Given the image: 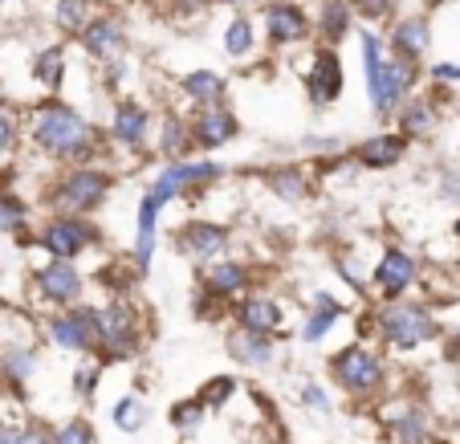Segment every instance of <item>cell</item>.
I'll use <instances>...</instances> for the list:
<instances>
[{"label":"cell","instance_id":"39","mask_svg":"<svg viewBox=\"0 0 460 444\" xmlns=\"http://www.w3.org/2000/svg\"><path fill=\"white\" fill-rule=\"evenodd\" d=\"M53 444H94V428H90L82 416H74L53 432Z\"/></svg>","mask_w":460,"mask_h":444},{"label":"cell","instance_id":"33","mask_svg":"<svg viewBox=\"0 0 460 444\" xmlns=\"http://www.w3.org/2000/svg\"><path fill=\"white\" fill-rule=\"evenodd\" d=\"M114 424H119L122 432H139V428L147 424V404H143L139 395H122V400L114 404Z\"/></svg>","mask_w":460,"mask_h":444},{"label":"cell","instance_id":"29","mask_svg":"<svg viewBox=\"0 0 460 444\" xmlns=\"http://www.w3.org/2000/svg\"><path fill=\"white\" fill-rule=\"evenodd\" d=\"M159 155H164V164L196 155V147H191V131H188V119H183V114L167 111V119L159 122Z\"/></svg>","mask_w":460,"mask_h":444},{"label":"cell","instance_id":"37","mask_svg":"<svg viewBox=\"0 0 460 444\" xmlns=\"http://www.w3.org/2000/svg\"><path fill=\"white\" fill-rule=\"evenodd\" d=\"M236 392V379H228V375H217V379H208V384L200 387V395L196 400L204 404V408H220V404H228Z\"/></svg>","mask_w":460,"mask_h":444},{"label":"cell","instance_id":"11","mask_svg":"<svg viewBox=\"0 0 460 444\" xmlns=\"http://www.w3.org/2000/svg\"><path fill=\"white\" fill-rule=\"evenodd\" d=\"M33 289L49 310H66V306H78L86 294V278H82L78 262H45L33 270Z\"/></svg>","mask_w":460,"mask_h":444},{"label":"cell","instance_id":"3","mask_svg":"<svg viewBox=\"0 0 460 444\" xmlns=\"http://www.w3.org/2000/svg\"><path fill=\"white\" fill-rule=\"evenodd\" d=\"M143 334H147V314L135 297H111L94 306V359L139 355Z\"/></svg>","mask_w":460,"mask_h":444},{"label":"cell","instance_id":"27","mask_svg":"<svg viewBox=\"0 0 460 444\" xmlns=\"http://www.w3.org/2000/svg\"><path fill=\"white\" fill-rule=\"evenodd\" d=\"M180 94L191 106H217V102H228V82L217 70H191L180 78Z\"/></svg>","mask_w":460,"mask_h":444},{"label":"cell","instance_id":"13","mask_svg":"<svg viewBox=\"0 0 460 444\" xmlns=\"http://www.w3.org/2000/svg\"><path fill=\"white\" fill-rule=\"evenodd\" d=\"M188 131H191V147L196 151H220L225 143H233L241 135V119L228 102L217 106H196L188 114Z\"/></svg>","mask_w":460,"mask_h":444},{"label":"cell","instance_id":"5","mask_svg":"<svg viewBox=\"0 0 460 444\" xmlns=\"http://www.w3.org/2000/svg\"><path fill=\"white\" fill-rule=\"evenodd\" d=\"M114 188V175L98 164H82V167H66L58 180L45 188V209L58 217H90L106 204Z\"/></svg>","mask_w":460,"mask_h":444},{"label":"cell","instance_id":"10","mask_svg":"<svg viewBox=\"0 0 460 444\" xmlns=\"http://www.w3.org/2000/svg\"><path fill=\"white\" fill-rule=\"evenodd\" d=\"M45 334L58 351H70V355H94V306L78 302L66 306V310H53L45 318Z\"/></svg>","mask_w":460,"mask_h":444},{"label":"cell","instance_id":"22","mask_svg":"<svg viewBox=\"0 0 460 444\" xmlns=\"http://www.w3.org/2000/svg\"><path fill=\"white\" fill-rule=\"evenodd\" d=\"M395 131L403 135V139H428V135H436V127H440V102L436 98H428V94H416V98H408V102L395 111Z\"/></svg>","mask_w":460,"mask_h":444},{"label":"cell","instance_id":"4","mask_svg":"<svg viewBox=\"0 0 460 444\" xmlns=\"http://www.w3.org/2000/svg\"><path fill=\"white\" fill-rule=\"evenodd\" d=\"M367 323H371V334L391 351H420L424 342H432L440 334V323L436 314L420 302H383L375 310H367Z\"/></svg>","mask_w":460,"mask_h":444},{"label":"cell","instance_id":"19","mask_svg":"<svg viewBox=\"0 0 460 444\" xmlns=\"http://www.w3.org/2000/svg\"><path fill=\"white\" fill-rule=\"evenodd\" d=\"M233 318H236V331H257V334H278L286 314H281V302L270 294H244L236 297L233 306Z\"/></svg>","mask_w":460,"mask_h":444},{"label":"cell","instance_id":"21","mask_svg":"<svg viewBox=\"0 0 460 444\" xmlns=\"http://www.w3.org/2000/svg\"><path fill=\"white\" fill-rule=\"evenodd\" d=\"M78 41L94 61H114L127 49V29H122L119 17H90L86 29L78 33Z\"/></svg>","mask_w":460,"mask_h":444},{"label":"cell","instance_id":"16","mask_svg":"<svg viewBox=\"0 0 460 444\" xmlns=\"http://www.w3.org/2000/svg\"><path fill=\"white\" fill-rule=\"evenodd\" d=\"M261 25H265V41L270 45H297L314 33L310 17H305L302 4L294 0H270V4H261Z\"/></svg>","mask_w":460,"mask_h":444},{"label":"cell","instance_id":"1","mask_svg":"<svg viewBox=\"0 0 460 444\" xmlns=\"http://www.w3.org/2000/svg\"><path fill=\"white\" fill-rule=\"evenodd\" d=\"M25 135L45 159H53V164H61V167L94 164V159H102V151H106V135L98 131L94 122L53 94L29 106Z\"/></svg>","mask_w":460,"mask_h":444},{"label":"cell","instance_id":"23","mask_svg":"<svg viewBox=\"0 0 460 444\" xmlns=\"http://www.w3.org/2000/svg\"><path fill=\"white\" fill-rule=\"evenodd\" d=\"M261 180H265V188H270L273 196H281V200H289V204L310 200V192H314L310 172H305L302 164H278L261 175Z\"/></svg>","mask_w":460,"mask_h":444},{"label":"cell","instance_id":"46","mask_svg":"<svg viewBox=\"0 0 460 444\" xmlns=\"http://www.w3.org/2000/svg\"><path fill=\"white\" fill-rule=\"evenodd\" d=\"M17 444H53V440L41 432V428H21V440Z\"/></svg>","mask_w":460,"mask_h":444},{"label":"cell","instance_id":"20","mask_svg":"<svg viewBox=\"0 0 460 444\" xmlns=\"http://www.w3.org/2000/svg\"><path fill=\"white\" fill-rule=\"evenodd\" d=\"M403 155H408V139L400 131H375L350 151V159L358 167H367V172H387V167L403 164Z\"/></svg>","mask_w":460,"mask_h":444},{"label":"cell","instance_id":"35","mask_svg":"<svg viewBox=\"0 0 460 444\" xmlns=\"http://www.w3.org/2000/svg\"><path fill=\"white\" fill-rule=\"evenodd\" d=\"M21 139H25V122L0 106V159H9L13 151L21 147Z\"/></svg>","mask_w":460,"mask_h":444},{"label":"cell","instance_id":"7","mask_svg":"<svg viewBox=\"0 0 460 444\" xmlns=\"http://www.w3.org/2000/svg\"><path fill=\"white\" fill-rule=\"evenodd\" d=\"M33 244L45 249L53 262H78L90 249L102 244V228L90 217H45L41 228H33Z\"/></svg>","mask_w":460,"mask_h":444},{"label":"cell","instance_id":"50","mask_svg":"<svg viewBox=\"0 0 460 444\" xmlns=\"http://www.w3.org/2000/svg\"><path fill=\"white\" fill-rule=\"evenodd\" d=\"M0 400H4V375H0Z\"/></svg>","mask_w":460,"mask_h":444},{"label":"cell","instance_id":"38","mask_svg":"<svg viewBox=\"0 0 460 444\" xmlns=\"http://www.w3.org/2000/svg\"><path fill=\"white\" fill-rule=\"evenodd\" d=\"M204 412H208V408H204L200 400H180L172 408V424L180 428V432H191V428L204 424Z\"/></svg>","mask_w":460,"mask_h":444},{"label":"cell","instance_id":"43","mask_svg":"<svg viewBox=\"0 0 460 444\" xmlns=\"http://www.w3.org/2000/svg\"><path fill=\"white\" fill-rule=\"evenodd\" d=\"M302 404H305V408H314V412H331V408H334L331 395L322 392L318 384H305V387H302Z\"/></svg>","mask_w":460,"mask_h":444},{"label":"cell","instance_id":"17","mask_svg":"<svg viewBox=\"0 0 460 444\" xmlns=\"http://www.w3.org/2000/svg\"><path fill=\"white\" fill-rule=\"evenodd\" d=\"M252 289V265L241 262V257H220V262L204 265V289L212 302L233 306L236 297H244Z\"/></svg>","mask_w":460,"mask_h":444},{"label":"cell","instance_id":"2","mask_svg":"<svg viewBox=\"0 0 460 444\" xmlns=\"http://www.w3.org/2000/svg\"><path fill=\"white\" fill-rule=\"evenodd\" d=\"M358 49H363V74H367V98H371L375 119H391L403 102L411 98L420 82V61H408L400 53H391L379 41V33L363 29L358 33Z\"/></svg>","mask_w":460,"mask_h":444},{"label":"cell","instance_id":"44","mask_svg":"<svg viewBox=\"0 0 460 444\" xmlns=\"http://www.w3.org/2000/svg\"><path fill=\"white\" fill-rule=\"evenodd\" d=\"M428 74H432L436 86H460V66H448V61H436V66H432Z\"/></svg>","mask_w":460,"mask_h":444},{"label":"cell","instance_id":"12","mask_svg":"<svg viewBox=\"0 0 460 444\" xmlns=\"http://www.w3.org/2000/svg\"><path fill=\"white\" fill-rule=\"evenodd\" d=\"M151 131H155V122H151V111L139 98H119V102H114L111 127H106V143L130 151V155H139V151H147Z\"/></svg>","mask_w":460,"mask_h":444},{"label":"cell","instance_id":"40","mask_svg":"<svg viewBox=\"0 0 460 444\" xmlns=\"http://www.w3.org/2000/svg\"><path fill=\"white\" fill-rule=\"evenodd\" d=\"M98 379H102V359H86V363L74 371V392L78 395H94V387H98Z\"/></svg>","mask_w":460,"mask_h":444},{"label":"cell","instance_id":"41","mask_svg":"<svg viewBox=\"0 0 460 444\" xmlns=\"http://www.w3.org/2000/svg\"><path fill=\"white\" fill-rule=\"evenodd\" d=\"M334 270H339L342 278H347L350 286L358 289V294H363V286H367V270H363V265H358V257H355V253H347V249H342L339 257H334Z\"/></svg>","mask_w":460,"mask_h":444},{"label":"cell","instance_id":"25","mask_svg":"<svg viewBox=\"0 0 460 444\" xmlns=\"http://www.w3.org/2000/svg\"><path fill=\"white\" fill-rule=\"evenodd\" d=\"M314 29H318L322 45H339L342 37L350 33V25H355V13H350V0H318V17L310 21Z\"/></svg>","mask_w":460,"mask_h":444},{"label":"cell","instance_id":"30","mask_svg":"<svg viewBox=\"0 0 460 444\" xmlns=\"http://www.w3.org/2000/svg\"><path fill=\"white\" fill-rule=\"evenodd\" d=\"M70 53H66V45H45V49L33 53V78L37 86H45L49 94H58L61 82H66V70H70Z\"/></svg>","mask_w":460,"mask_h":444},{"label":"cell","instance_id":"8","mask_svg":"<svg viewBox=\"0 0 460 444\" xmlns=\"http://www.w3.org/2000/svg\"><path fill=\"white\" fill-rule=\"evenodd\" d=\"M331 375L347 395L367 400V395H375L383 387L387 367H383V355L375 347H367V342H350V347H342L339 355L331 359Z\"/></svg>","mask_w":460,"mask_h":444},{"label":"cell","instance_id":"45","mask_svg":"<svg viewBox=\"0 0 460 444\" xmlns=\"http://www.w3.org/2000/svg\"><path fill=\"white\" fill-rule=\"evenodd\" d=\"M310 306H314V310H347V306H342L339 297L331 294V289H314V294H310Z\"/></svg>","mask_w":460,"mask_h":444},{"label":"cell","instance_id":"9","mask_svg":"<svg viewBox=\"0 0 460 444\" xmlns=\"http://www.w3.org/2000/svg\"><path fill=\"white\" fill-rule=\"evenodd\" d=\"M175 253L191 265H212L220 262L233 244V233H228L220 220H183L180 233H175Z\"/></svg>","mask_w":460,"mask_h":444},{"label":"cell","instance_id":"51","mask_svg":"<svg viewBox=\"0 0 460 444\" xmlns=\"http://www.w3.org/2000/svg\"><path fill=\"white\" fill-rule=\"evenodd\" d=\"M4 4H17V0H0V9H4Z\"/></svg>","mask_w":460,"mask_h":444},{"label":"cell","instance_id":"48","mask_svg":"<svg viewBox=\"0 0 460 444\" xmlns=\"http://www.w3.org/2000/svg\"><path fill=\"white\" fill-rule=\"evenodd\" d=\"M233 9H252V4H265V0H228Z\"/></svg>","mask_w":460,"mask_h":444},{"label":"cell","instance_id":"18","mask_svg":"<svg viewBox=\"0 0 460 444\" xmlns=\"http://www.w3.org/2000/svg\"><path fill=\"white\" fill-rule=\"evenodd\" d=\"M159 217H164V209H159V204L143 192L139 204H135V241H130V265H135V273H139V278L151 270V262H155Z\"/></svg>","mask_w":460,"mask_h":444},{"label":"cell","instance_id":"49","mask_svg":"<svg viewBox=\"0 0 460 444\" xmlns=\"http://www.w3.org/2000/svg\"><path fill=\"white\" fill-rule=\"evenodd\" d=\"M0 314H9V302H4V294H0Z\"/></svg>","mask_w":460,"mask_h":444},{"label":"cell","instance_id":"24","mask_svg":"<svg viewBox=\"0 0 460 444\" xmlns=\"http://www.w3.org/2000/svg\"><path fill=\"white\" fill-rule=\"evenodd\" d=\"M228 355L244 367H270L273 359H278V342H273V334L233 331L228 334Z\"/></svg>","mask_w":460,"mask_h":444},{"label":"cell","instance_id":"52","mask_svg":"<svg viewBox=\"0 0 460 444\" xmlns=\"http://www.w3.org/2000/svg\"><path fill=\"white\" fill-rule=\"evenodd\" d=\"M0 106H4V86H0Z\"/></svg>","mask_w":460,"mask_h":444},{"label":"cell","instance_id":"34","mask_svg":"<svg viewBox=\"0 0 460 444\" xmlns=\"http://www.w3.org/2000/svg\"><path fill=\"white\" fill-rule=\"evenodd\" d=\"M339 318H347V310H310V318L302 326V342H322L339 326Z\"/></svg>","mask_w":460,"mask_h":444},{"label":"cell","instance_id":"15","mask_svg":"<svg viewBox=\"0 0 460 444\" xmlns=\"http://www.w3.org/2000/svg\"><path fill=\"white\" fill-rule=\"evenodd\" d=\"M342 86H347V74H342V58L331 49V45H318L310 58V70H305V94H310L314 111H326L342 98Z\"/></svg>","mask_w":460,"mask_h":444},{"label":"cell","instance_id":"36","mask_svg":"<svg viewBox=\"0 0 460 444\" xmlns=\"http://www.w3.org/2000/svg\"><path fill=\"white\" fill-rule=\"evenodd\" d=\"M391 428H395V436H400L403 444H424L428 440V420H424V412H403L400 420H391Z\"/></svg>","mask_w":460,"mask_h":444},{"label":"cell","instance_id":"42","mask_svg":"<svg viewBox=\"0 0 460 444\" xmlns=\"http://www.w3.org/2000/svg\"><path fill=\"white\" fill-rule=\"evenodd\" d=\"M350 13L363 21H387L395 13V0H350Z\"/></svg>","mask_w":460,"mask_h":444},{"label":"cell","instance_id":"28","mask_svg":"<svg viewBox=\"0 0 460 444\" xmlns=\"http://www.w3.org/2000/svg\"><path fill=\"white\" fill-rule=\"evenodd\" d=\"M33 371H37V351L29 342H4L0 347V375H4L9 387H25Z\"/></svg>","mask_w":460,"mask_h":444},{"label":"cell","instance_id":"47","mask_svg":"<svg viewBox=\"0 0 460 444\" xmlns=\"http://www.w3.org/2000/svg\"><path fill=\"white\" fill-rule=\"evenodd\" d=\"M21 440V428L17 424H0V444H17Z\"/></svg>","mask_w":460,"mask_h":444},{"label":"cell","instance_id":"26","mask_svg":"<svg viewBox=\"0 0 460 444\" xmlns=\"http://www.w3.org/2000/svg\"><path fill=\"white\" fill-rule=\"evenodd\" d=\"M432 45V29H428L424 17H403L391 25V53H400L408 61H420Z\"/></svg>","mask_w":460,"mask_h":444},{"label":"cell","instance_id":"6","mask_svg":"<svg viewBox=\"0 0 460 444\" xmlns=\"http://www.w3.org/2000/svg\"><path fill=\"white\" fill-rule=\"evenodd\" d=\"M228 175L225 164H217V159H172V164L159 167V175L147 183V196L159 204V209H167V204H175L180 196H191V192H204V188H212V183H220Z\"/></svg>","mask_w":460,"mask_h":444},{"label":"cell","instance_id":"14","mask_svg":"<svg viewBox=\"0 0 460 444\" xmlns=\"http://www.w3.org/2000/svg\"><path fill=\"white\" fill-rule=\"evenodd\" d=\"M416 278H420L416 257H411L408 249H400V244H387V249L379 253L375 270H371V286H375V294H379L383 302L408 297V289L416 286Z\"/></svg>","mask_w":460,"mask_h":444},{"label":"cell","instance_id":"53","mask_svg":"<svg viewBox=\"0 0 460 444\" xmlns=\"http://www.w3.org/2000/svg\"><path fill=\"white\" fill-rule=\"evenodd\" d=\"M294 4H302V0H294Z\"/></svg>","mask_w":460,"mask_h":444},{"label":"cell","instance_id":"32","mask_svg":"<svg viewBox=\"0 0 460 444\" xmlns=\"http://www.w3.org/2000/svg\"><path fill=\"white\" fill-rule=\"evenodd\" d=\"M257 49V29H252L249 17H233L225 25V53L228 58H249Z\"/></svg>","mask_w":460,"mask_h":444},{"label":"cell","instance_id":"31","mask_svg":"<svg viewBox=\"0 0 460 444\" xmlns=\"http://www.w3.org/2000/svg\"><path fill=\"white\" fill-rule=\"evenodd\" d=\"M90 17H94L90 0H53V29H61V33L78 37Z\"/></svg>","mask_w":460,"mask_h":444}]
</instances>
